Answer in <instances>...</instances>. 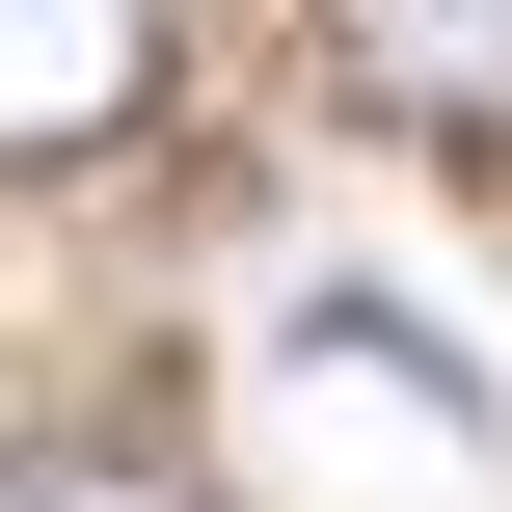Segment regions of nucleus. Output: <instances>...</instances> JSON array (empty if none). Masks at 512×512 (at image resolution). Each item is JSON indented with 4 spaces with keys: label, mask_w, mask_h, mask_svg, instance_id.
Instances as JSON below:
<instances>
[{
    "label": "nucleus",
    "mask_w": 512,
    "mask_h": 512,
    "mask_svg": "<svg viewBox=\"0 0 512 512\" xmlns=\"http://www.w3.org/2000/svg\"><path fill=\"white\" fill-rule=\"evenodd\" d=\"M189 81V0H0V162H108Z\"/></svg>",
    "instance_id": "obj_1"
},
{
    "label": "nucleus",
    "mask_w": 512,
    "mask_h": 512,
    "mask_svg": "<svg viewBox=\"0 0 512 512\" xmlns=\"http://www.w3.org/2000/svg\"><path fill=\"white\" fill-rule=\"evenodd\" d=\"M324 81L405 135H512V0H324Z\"/></svg>",
    "instance_id": "obj_2"
},
{
    "label": "nucleus",
    "mask_w": 512,
    "mask_h": 512,
    "mask_svg": "<svg viewBox=\"0 0 512 512\" xmlns=\"http://www.w3.org/2000/svg\"><path fill=\"white\" fill-rule=\"evenodd\" d=\"M0 512H189V459H135V432H27Z\"/></svg>",
    "instance_id": "obj_3"
}]
</instances>
